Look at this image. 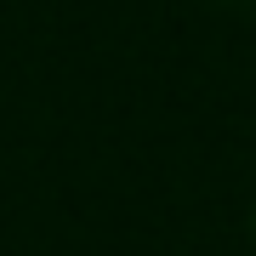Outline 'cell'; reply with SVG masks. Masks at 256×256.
I'll list each match as a JSON object with an SVG mask.
<instances>
[{
	"label": "cell",
	"mask_w": 256,
	"mask_h": 256,
	"mask_svg": "<svg viewBox=\"0 0 256 256\" xmlns=\"http://www.w3.org/2000/svg\"><path fill=\"white\" fill-rule=\"evenodd\" d=\"M245 222H250V239H256V200H250V216H245Z\"/></svg>",
	"instance_id": "6da1fadb"
}]
</instances>
